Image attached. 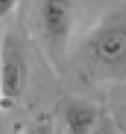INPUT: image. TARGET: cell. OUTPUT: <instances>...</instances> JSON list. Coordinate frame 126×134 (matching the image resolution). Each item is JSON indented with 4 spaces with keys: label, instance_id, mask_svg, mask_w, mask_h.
Instances as JSON below:
<instances>
[{
    "label": "cell",
    "instance_id": "cell-1",
    "mask_svg": "<svg viewBox=\"0 0 126 134\" xmlns=\"http://www.w3.org/2000/svg\"><path fill=\"white\" fill-rule=\"evenodd\" d=\"M82 58L94 69L117 72L126 68V13H113L97 24L82 43Z\"/></svg>",
    "mask_w": 126,
    "mask_h": 134
},
{
    "label": "cell",
    "instance_id": "cell-2",
    "mask_svg": "<svg viewBox=\"0 0 126 134\" xmlns=\"http://www.w3.org/2000/svg\"><path fill=\"white\" fill-rule=\"evenodd\" d=\"M28 66L19 40L13 34L0 43V100L2 105L19 100L27 86Z\"/></svg>",
    "mask_w": 126,
    "mask_h": 134
},
{
    "label": "cell",
    "instance_id": "cell-3",
    "mask_svg": "<svg viewBox=\"0 0 126 134\" xmlns=\"http://www.w3.org/2000/svg\"><path fill=\"white\" fill-rule=\"evenodd\" d=\"M76 0H43L40 25L44 37L54 49H66L75 24Z\"/></svg>",
    "mask_w": 126,
    "mask_h": 134
},
{
    "label": "cell",
    "instance_id": "cell-4",
    "mask_svg": "<svg viewBox=\"0 0 126 134\" xmlns=\"http://www.w3.org/2000/svg\"><path fill=\"white\" fill-rule=\"evenodd\" d=\"M98 110L82 99H71L63 109V124L67 134H94Z\"/></svg>",
    "mask_w": 126,
    "mask_h": 134
},
{
    "label": "cell",
    "instance_id": "cell-5",
    "mask_svg": "<svg viewBox=\"0 0 126 134\" xmlns=\"http://www.w3.org/2000/svg\"><path fill=\"white\" fill-rule=\"evenodd\" d=\"M18 3L19 0H0V21L10 15Z\"/></svg>",
    "mask_w": 126,
    "mask_h": 134
},
{
    "label": "cell",
    "instance_id": "cell-6",
    "mask_svg": "<svg viewBox=\"0 0 126 134\" xmlns=\"http://www.w3.org/2000/svg\"><path fill=\"white\" fill-rule=\"evenodd\" d=\"M28 134H56V133H54L53 130H51L50 127L41 125V127H37V128H34V130L29 131Z\"/></svg>",
    "mask_w": 126,
    "mask_h": 134
},
{
    "label": "cell",
    "instance_id": "cell-7",
    "mask_svg": "<svg viewBox=\"0 0 126 134\" xmlns=\"http://www.w3.org/2000/svg\"><path fill=\"white\" fill-rule=\"evenodd\" d=\"M0 105H2V100H0Z\"/></svg>",
    "mask_w": 126,
    "mask_h": 134
},
{
    "label": "cell",
    "instance_id": "cell-8",
    "mask_svg": "<svg viewBox=\"0 0 126 134\" xmlns=\"http://www.w3.org/2000/svg\"><path fill=\"white\" fill-rule=\"evenodd\" d=\"M125 134H126V133H125Z\"/></svg>",
    "mask_w": 126,
    "mask_h": 134
}]
</instances>
